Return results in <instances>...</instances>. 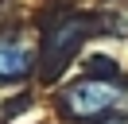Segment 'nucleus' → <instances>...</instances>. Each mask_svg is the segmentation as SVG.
Returning a JSON list of instances; mask_svg holds the SVG:
<instances>
[{
	"label": "nucleus",
	"instance_id": "7ed1b4c3",
	"mask_svg": "<svg viewBox=\"0 0 128 124\" xmlns=\"http://www.w3.org/2000/svg\"><path fill=\"white\" fill-rule=\"evenodd\" d=\"M31 70V46L16 35L0 39V82H20Z\"/></svg>",
	"mask_w": 128,
	"mask_h": 124
},
{
	"label": "nucleus",
	"instance_id": "f257e3e1",
	"mask_svg": "<svg viewBox=\"0 0 128 124\" xmlns=\"http://www.w3.org/2000/svg\"><path fill=\"white\" fill-rule=\"evenodd\" d=\"M120 105V89L105 78H82L62 93V108L78 120H97Z\"/></svg>",
	"mask_w": 128,
	"mask_h": 124
},
{
	"label": "nucleus",
	"instance_id": "20e7f679",
	"mask_svg": "<svg viewBox=\"0 0 128 124\" xmlns=\"http://www.w3.org/2000/svg\"><path fill=\"white\" fill-rule=\"evenodd\" d=\"M105 31L116 39H128V4L124 0H116V4L105 8Z\"/></svg>",
	"mask_w": 128,
	"mask_h": 124
},
{
	"label": "nucleus",
	"instance_id": "f03ea898",
	"mask_svg": "<svg viewBox=\"0 0 128 124\" xmlns=\"http://www.w3.org/2000/svg\"><path fill=\"white\" fill-rule=\"evenodd\" d=\"M82 39H86V20H78V16L62 20V23L47 35V46H43V74L54 78L58 70L66 66V58L82 46Z\"/></svg>",
	"mask_w": 128,
	"mask_h": 124
}]
</instances>
